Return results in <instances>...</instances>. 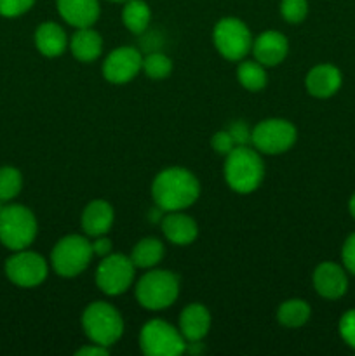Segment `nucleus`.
<instances>
[{"label": "nucleus", "instance_id": "nucleus-32", "mask_svg": "<svg viewBox=\"0 0 355 356\" xmlns=\"http://www.w3.org/2000/svg\"><path fill=\"white\" fill-rule=\"evenodd\" d=\"M211 146L218 155H228L233 148H235V143H233V138L230 136L228 131H219L212 136Z\"/></svg>", "mask_w": 355, "mask_h": 356}, {"label": "nucleus", "instance_id": "nucleus-2", "mask_svg": "<svg viewBox=\"0 0 355 356\" xmlns=\"http://www.w3.org/2000/svg\"><path fill=\"white\" fill-rule=\"evenodd\" d=\"M225 181L235 193L247 195L261 186L265 177V163L261 153L251 145L235 146L226 155Z\"/></svg>", "mask_w": 355, "mask_h": 356}, {"label": "nucleus", "instance_id": "nucleus-13", "mask_svg": "<svg viewBox=\"0 0 355 356\" xmlns=\"http://www.w3.org/2000/svg\"><path fill=\"white\" fill-rule=\"evenodd\" d=\"M312 284L320 298L334 301V299L343 298L345 292H347V271H345L340 264L326 261V263H320L319 266L315 268V271H313L312 275Z\"/></svg>", "mask_w": 355, "mask_h": 356}, {"label": "nucleus", "instance_id": "nucleus-24", "mask_svg": "<svg viewBox=\"0 0 355 356\" xmlns=\"http://www.w3.org/2000/svg\"><path fill=\"white\" fill-rule=\"evenodd\" d=\"M237 79H239L240 86L251 92L263 90L268 82L267 66H263L256 59H242L237 66Z\"/></svg>", "mask_w": 355, "mask_h": 356}, {"label": "nucleus", "instance_id": "nucleus-38", "mask_svg": "<svg viewBox=\"0 0 355 356\" xmlns=\"http://www.w3.org/2000/svg\"><path fill=\"white\" fill-rule=\"evenodd\" d=\"M3 207V202H0V209H2Z\"/></svg>", "mask_w": 355, "mask_h": 356}, {"label": "nucleus", "instance_id": "nucleus-11", "mask_svg": "<svg viewBox=\"0 0 355 356\" xmlns=\"http://www.w3.org/2000/svg\"><path fill=\"white\" fill-rule=\"evenodd\" d=\"M6 275L17 287H38L47 278L49 263L40 254L31 252L28 249L16 250L6 261Z\"/></svg>", "mask_w": 355, "mask_h": 356}, {"label": "nucleus", "instance_id": "nucleus-1", "mask_svg": "<svg viewBox=\"0 0 355 356\" xmlns=\"http://www.w3.org/2000/svg\"><path fill=\"white\" fill-rule=\"evenodd\" d=\"M152 197L160 211H184L200 197V183L184 167H167L153 179Z\"/></svg>", "mask_w": 355, "mask_h": 356}, {"label": "nucleus", "instance_id": "nucleus-9", "mask_svg": "<svg viewBox=\"0 0 355 356\" xmlns=\"http://www.w3.org/2000/svg\"><path fill=\"white\" fill-rule=\"evenodd\" d=\"M253 35L239 17H223L212 30V42L219 54L228 61H242L253 49Z\"/></svg>", "mask_w": 355, "mask_h": 356}, {"label": "nucleus", "instance_id": "nucleus-18", "mask_svg": "<svg viewBox=\"0 0 355 356\" xmlns=\"http://www.w3.org/2000/svg\"><path fill=\"white\" fill-rule=\"evenodd\" d=\"M115 221L113 207L106 200H90L82 212V229L87 236L106 235Z\"/></svg>", "mask_w": 355, "mask_h": 356}, {"label": "nucleus", "instance_id": "nucleus-30", "mask_svg": "<svg viewBox=\"0 0 355 356\" xmlns=\"http://www.w3.org/2000/svg\"><path fill=\"white\" fill-rule=\"evenodd\" d=\"M338 329H340L341 339H343L348 346L355 350V309L343 313V316L340 318Z\"/></svg>", "mask_w": 355, "mask_h": 356}, {"label": "nucleus", "instance_id": "nucleus-36", "mask_svg": "<svg viewBox=\"0 0 355 356\" xmlns=\"http://www.w3.org/2000/svg\"><path fill=\"white\" fill-rule=\"evenodd\" d=\"M348 209H350V214H352V218L355 219V193L352 195L350 202H348Z\"/></svg>", "mask_w": 355, "mask_h": 356}, {"label": "nucleus", "instance_id": "nucleus-23", "mask_svg": "<svg viewBox=\"0 0 355 356\" xmlns=\"http://www.w3.org/2000/svg\"><path fill=\"white\" fill-rule=\"evenodd\" d=\"M122 9V23L131 33L141 35L148 30L152 10L145 0H127Z\"/></svg>", "mask_w": 355, "mask_h": 356}, {"label": "nucleus", "instance_id": "nucleus-33", "mask_svg": "<svg viewBox=\"0 0 355 356\" xmlns=\"http://www.w3.org/2000/svg\"><path fill=\"white\" fill-rule=\"evenodd\" d=\"M341 259H343L345 270L348 273L355 275V233H352L343 243V249H341Z\"/></svg>", "mask_w": 355, "mask_h": 356}, {"label": "nucleus", "instance_id": "nucleus-7", "mask_svg": "<svg viewBox=\"0 0 355 356\" xmlns=\"http://www.w3.org/2000/svg\"><path fill=\"white\" fill-rule=\"evenodd\" d=\"M139 348L146 356H180L187 351V339L169 322L153 318L139 332Z\"/></svg>", "mask_w": 355, "mask_h": 356}, {"label": "nucleus", "instance_id": "nucleus-25", "mask_svg": "<svg viewBox=\"0 0 355 356\" xmlns=\"http://www.w3.org/2000/svg\"><path fill=\"white\" fill-rule=\"evenodd\" d=\"M312 316V308L303 299H289L278 306L277 320L281 325L287 327V329H298L303 327Z\"/></svg>", "mask_w": 355, "mask_h": 356}, {"label": "nucleus", "instance_id": "nucleus-6", "mask_svg": "<svg viewBox=\"0 0 355 356\" xmlns=\"http://www.w3.org/2000/svg\"><path fill=\"white\" fill-rule=\"evenodd\" d=\"M93 243L82 235H66L51 250V266L58 277L75 278L93 261Z\"/></svg>", "mask_w": 355, "mask_h": 356}, {"label": "nucleus", "instance_id": "nucleus-21", "mask_svg": "<svg viewBox=\"0 0 355 356\" xmlns=\"http://www.w3.org/2000/svg\"><path fill=\"white\" fill-rule=\"evenodd\" d=\"M35 47L45 58H58L68 47L66 31L58 23L45 21L35 30Z\"/></svg>", "mask_w": 355, "mask_h": 356}, {"label": "nucleus", "instance_id": "nucleus-37", "mask_svg": "<svg viewBox=\"0 0 355 356\" xmlns=\"http://www.w3.org/2000/svg\"><path fill=\"white\" fill-rule=\"evenodd\" d=\"M111 2H127V0H111Z\"/></svg>", "mask_w": 355, "mask_h": 356}, {"label": "nucleus", "instance_id": "nucleus-8", "mask_svg": "<svg viewBox=\"0 0 355 356\" xmlns=\"http://www.w3.org/2000/svg\"><path fill=\"white\" fill-rule=\"evenodd\" d=\"M298 139L294 124L285 118H267L253 127L251 146L261 155H281L289 152Z\"/></svg>", "mask_w": 355, "mask_h": 356}, {"label": "nucleus", "instance_id": "nucleus-22", "mask_svg": "<svg viewBox=\"0 0 355 356\" xmlns=\"http://www.w3.org/2000/svg\"><path fill=\"white\" fill-rule=\"evenodd\" d=\"M164 254H166V249H164V243L160 242L159 238H153V236H148V238H143L132 247L131 250V261L136 268L139 270H152L157 264L162 261Z\"/></svg>", "mask_w": 355, "mask_h": 356}, {"label": "nucleus", "instance_id": "nucleus-31", "mask_svg": "<svg viewBox=\"0 0 355 356\" xmlns=\"http://www.w3.org/2000/svg\"><path fill=\"white\" fill-rule=\"evenodd\" d=\"M230 132V136L233 138L235 146H246L251 145V134H253V129L242 120H237L233 124H230V127L226 129Z\"/></svg>", "mask_w": 355, "mask_h": 356}, {"label": "nucleus", "instance_id": "nucleus-3", "mask_svg": "<svg viewBox=\"0 0 355 356\" xmlns=\"http://www.w3.org/2000/svg\"><path fill=\"white\" fill-rule=\"evenodd\" d=\"M38 233L37 218L24 205L10 204L0 209V243L9 250L28 249Z\"/></svg>", "mask_w": 355, "mask_h": 356}, {"label": "nucleus", "instance_id": "nucleus-28", "mask_svg": "<svg viewBox=\"0 0 355 356\" xmlns=\"http://www.w3.org/2000/svg\"><path fill=\"white\" fill-rule=\"evenodd\" d=\"M281 14L287 23H301L308 14V0H282Z\"/></svg>", "mask_w": 355, "mask_h": 356}, {"label": "nucleus", "instance_id": "nucleus-35", "mask_svg": "<svg viewBox=\"0 0 355 356\" xmlns=\"http://www.w3.org/2000/svg\"><path fill=\"white\" fill-rule=\"evenodd\" d=\"M110 353V348L101 346V344L90 343L87 346H82L80 350H77V356H104Z\"/></svg>", "mask_w": 355, "mask_h": 356}, {"label": "nucleus", "instance_id": "nucleus-10", "mask_svg": "<svg viewBox=\"0 0 355 356\" xmlns=\"http://www.w3.org/2000/svg\"><path fill=\"white\" fill-rule=\"evenodd\" d=\"M136 266L131 257L122 254H108L101 257L96 268V285L106 296H120L132 287Z\"/></svg>", "mask_w": 355, "mask_h": 356}, {"label": "nucleus", "instance_id": "nucleus-16", "mask_svg": "<svg viewBox=\"0 0 355 356\" xmlns=\"http://www.w3.org/2000/svg\"><path fill=\"white\" fill-rule=\"evenodd\" d=\"M160 226L164 236L174 245H190L198 236L197 222L183 211L167 212L160 221Z\"/></svg>", "mask_w": 355, "mask_h": 356}, {"label": "nucleus", "instance_id": "nucleus-27", "mask_svg": "<svg viewBox=\"0 0 355 356\" xmlns=\"http://www.w3.org/2000/svg\"><path fill=\"white\" fill-rule=\"evenodd\" d=\"M23 176L16 167H0V202H10L21 193Z\"/></svg>", "mask_w": 355, "mask_h": 356}, {"label": "nucleus", "instance_id": "nucleus-12", "mask_svg": "<svg viewBox=\"0 0 355 356\" xmlns=\"http://www.w3.org/2000/svg\"><path fill=\"white\" fill-rule=\"evenodd\" d=\"M143 66V56L141 52L131 45H124V47H117L106 56L103 61L101 72L106 82L115 83V86H122V83L131 82L136 79Z\"/></svg>", "mask_w": 355, "mask_h": 356}, {"label": "nucleus", "instance_id": "nucleus-4", "mask_svg": "<svg viewBox=\"0 0 355 356\" xmlns=\"http://www.w3.org/2000/svg\"><path fill=\"white\" fill-rule=\"evenodd\" d=\"M82 329L90 343L110 348L124 334V318L115 306L96 301L84 309Z\"/></svg>", "mask_w": 355, "mask_h": 356}, {"label": "nucleus", "instance_id": "nucleus-29", "mask_svg": "<svg viewBox=\"0 0 355 356\" xmlns=\"http://www.w3.org/2000/svg\"><path fill=\"white\" fill-rule=\"evenodd\" d=\"M35 0H0V16L17 17L33 7Z\"/></svg>", "mask_w": 355, "mask_h": 356}, {"label": "nucleus", "instance_id": "nucleus-20", "mask_svg": "<svg viewBox=\"0 0 355 356\" xmlns=\"http://www.w3.org/2000/svg\"><path fill=\"white\" fill-rule=\"evenodd\" d=\"M68 47L77 61L93 63L103 52V38L93 26L77 28V31L68 40Z\"/></svg>", "mask_w": 355, "mask_h": 356}, {"label": "nucleus", "instance_id": "nucleus-15", "mask_svg": "<svg viewBox=\"0 0 355 356\" xmlns=\"http://www.w3.org/2000/svg\"><path fill=\"white\" fill-rule=\"evenodd\" d=\"M341 82H343L341 72L329 63L313 66L305 79L308 94L313 97H319V99H327V97L334 96L340 90Z\"/></svg>", "mask_w": 355, "mask_h": 356}, {"label": "nucleus", "instance_id": "nucleus-14", "mask_svg": "<svg viewBox=\"0 0 355 356\" xmlns=\"http://www.w3.org/2000/svg\"><path fill=\"white\" fill-rule=\"evenodd\" d=\"M251 52L254 54L256 61H260L261 65L270 68V66L281 65L287 58L289 42L285 38V35L281 33V31L267 30L254 38Z\"/></svg>", "mask_w": 355, "mask_h": 356}, {"label": "nucleus", "instance_id": "nucleus-34", "mask_svg": "<svg viewBox=\"0 0 355 356\" xmlns=\"http://www.w3.org/2000/svg\"><path fill=\"white\" fill-rule=\"evenodd\" d=\"M90 243H93L94 256L104 257V256H108V254H111V240L108 238L106 235L94 236V242H90Z\"/></svg>", "mask_w": 355, "mask_h": 356}, {"label": "nucleus", "instance_id": "nucleus-17", "mask_svg": "<svg viewBox=\"0 0 355 356\" xmlns=\"http://www.w3.org/2000/svg\"><path fill=\"white\" fill-rule=\"evenodd\" d=\"M59 16L75 28L94 26L101 13L97 0H56Z\"/></svg>", "mask_w": 355, "mask_h": 356}, {"label": "nucleus", "instance_id": "nucleus-5", "mask_svg": "<svg viewBox=\"0 0 355 356\" xmlns=\"http://www.w3.org/2000/svg\"><path fill=\"white\" fill-rule=\"evenodd\" d=\"M180 280L169 270H148L136 284V299L150 312H160L176 302Z\"/></svg>", "mask_w": 355, "mask_h": 356}, {"label": "nucleus", "instance_id": "nucleus-19", "mask_svg": "<svg viewBox=\"0 0 355 356\" xmlns=\"http://www.w3.org/2000/svg\"><path fill=\"white\" fill-rule=\"evenodd\" d=\"M211 329V313L204 305L191 302L180 315V332L187 343L202 341Z\"/></svg>", "mask_w": 355, "mask_h": 356}, {"label": "nucleus", "instance_id": "nucleus-26", "mask_svg": "<svg viewBox=\"0 0 355 356\" xmlns=\"http://www.w3.org/2000/svg\"><path fill=\"white\" fill-rule=\"evenodd\" d=\"M141 72H145V75L152 80H164L173 73V61L162 52H150L143 56Z\"/></svg>", "mask_w": 355, "mask_h": 356}]
</instances>
